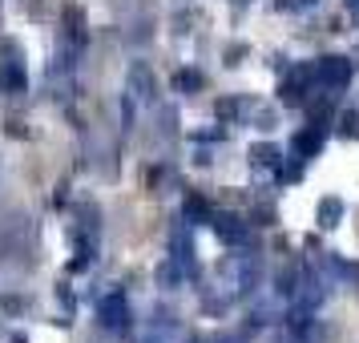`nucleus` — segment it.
I'll return each instance as SVG.
<instances>
[{
  "mask_svg": "<svg viewBox=\"0 0 359 343\" xmlns=\"http://www.w3.org/2000/svg\"><path fill=\"white\" fill-rule=\"evenodd\" d=\"M319 146H323V126L311 121V130H303L294 137V154H299V158H311V154H319Z\"/></svg>",
  "mask_w": 359,
  "mask_h": 343,
  "instance_id": "7",
  "label": "nucleus"
},
{
  "mask_svg": "<svg viewBox=\"0 0 359 343\" xmlns=\"http://www.w3.org/2000/svg\"><path fill=\"white\" fill-rule=\"evenodd\" d=\"M97 319L105 331H126L130 327V303L121 299V295H105L97 307Z\"/></svg>",
  "mask_w": 359,
  "mask_h": 343,
  "instance_id": "2",
  "label": "nucleus"
},
{
  "mask_svg": "<svg viewBox=\"0 0 359 343\" xmlns=\"http://www.w3.org/2000/svg\"><path fill=\"white\" fill-rule=\"evenodd\" d=\"M303 4H315V0H303Z\"/></svg>",
  "mask_w": 359,
  "mask_h": 343,
  "instance_id": "14",
  "label": "nucleus"
},
{
  "mask_svg": "<svg viewBox=\"0 0 359 343\" xmlns=\"http://www.w3.org/2000/svg\"><path fill=\"white\" fill-rule=\"evenodd\" d=\"M339 214H343L339 198H323V202H319V222H323V227H335V222H339Z\"/></svg>",
  "mask_w": 359,
  "mask_h": 343,
  "instance_id": "10",
  "label": "nucleus"
},
{
  "mask_svg": "<svg viewBox=\"0 0 359 343\" xmlns=\"http://www.w3.org/2000/svg\"><path fill=\"white\" fill-rule=\"evenodd\" d=\"M210 222H214V234H218L222 243H230V246L250 243V227H246L243 218H234V214H214Z\"/></svg>",
  "mask_w": 359,
  "mask_h": 343,
  "instance_id": "3",
  "label": "nucleus"
},
{
  "mask_svg": "<svg viewBox=\"0 0 359 343\" xmlns=\"http://www.w3.org/2000/svg\"><path fill=\"white\" fill-rule=\"evenodd\" d=\"M186 218H214V214L202 198H186Z\"/></svg>",
  "mask_w": 359,
  "mask_h": 343,
  "instance_id": "13",
  "label": "nucleus"
},
{
  "mask_svg": "<svg viewBox=\"0 0 359 343\" xmlns=\"http://www.w3.org/2000/svg\"><path fill=\"white\" fill-rule=\"evenodd\" d=\"M202 85H206V77H202L198 69H182L178 77H174V89H178V93H198Z\"/></svg>",
  "mask_w": 359,
  "mask_h": 343,
  "instance_id": "8",
  "label": "nucleus"
},
{
  "mask_svg": "<svg viewBox=\"0 0 359 343\" xmlns=\"http://www.w3.org/2000/svg\"><path fill=\"white\" fill-rule=\"evenodd\" d=\"M25 61H0V89L4 93H20L25 89Z\"/></svg>",
  "mask_w": 359,
  "mask_h": 343,
  "instance_id": "6",
  "label": "nucleus"
},
{
  "mask_svg": "<svg viewBox=\"0 0 359 343\" xmlns=\"http://www.w3.org/2000/svg\"><path fill=\"white\" fill-rule=\"evenodd\" d=\"M315 77L327 85V89H343V85L351 81V61L347 57H319V65H315Z\"/></svg>",
  "mask_w": 359,
  "mask_h": 343,
  "instance_id": "1",
  "label": "nucleus"
},
{
  "mask_svg": "<svg viewBox=\"0 0 359 343\" xmlns=\"http://www.w3.org/2000/svg\"><path fill=\"white\" fill-rule=\"evenodd\" d=\"M130 93L137 101H154L158 97V81H154V69L146 61H133L130 65Z\"/></svg>",
  "mask_w": 359,
  "mask_h": 343,
  "instance_id": "4",
  "label": "nucleus"
},
{
  "mask_svg": "<svg viewBox=\"0 0 359 343\" xmlns=\"http://www.w3.org/2000/svg\"><path fill=\"white\" fill-rule=\"evenodd\" d=\"M307 77H315V69H294L291 77L278 85V97L287 101V105H299V101L307 97Z\"/></svg>",
  "mask_w": 359,
  "mask_h": 343,
  "instance_id": "5",
  "label": "nucleus"
},
{
  "mask_svg": "<svg viewBox=\"0 0 359 343\" xmlns=\"http://www.w3.org/2000/svg\"><path fill=\"white\" fill-rule=\"evenodd\" d=\"M69 41H73V45H81V41H85V29H81V13H77V8H69Z\"/></svg>",
  "mask_w": 359,
  "mask_h": 343,
  "instance_id": "12",
  "label": "nucleus"
},
{
  "mask_svg": "<svg viewBox=\"0 0 359 343\" xmlns=\"http://www.w3.org/2000/svg\"><path fill=\"white\" fill-rule=\"evenodd\" d=\"M278 158H283V154H278L275 146H255L250 149V162L262 166V170H278Z\"/></svg>",
  "mask_w": 359,
  "mask_h": 343,
  "instance_id": "9",
  "label": "nucleus"
},
{
  "mask_svg": "<svg viewBox=\"0 0 359 343\" xmlns=\"http://www.w3.org/2000/svg\"><path fill=\"white\" fill-rule=\"evenodd\" d=\"M339 133L343 137H359V109H347L339 117Z\"/></svg>",
  "mask_w": 359,
  "mask_h": 343,
  "instance_id": "11",
  "label": "nucleus"
}]
</instances>
